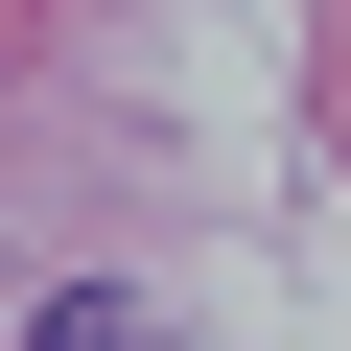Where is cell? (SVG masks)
Segmentation results:
<instances>
[{"instance_id":"obj_1","label":"cell","mask_w":351,"mask_h":351,"mask_svg":"<svg viewBox=\"0 0 351 351\" xmlns=\"http://www.w3.org/2000/svg\"><path fill=\"white\" fill-rule=\"evenodd\" d=\"M24 351H141V328H117L94 281H71V304H24Z\"/></svg>"}]
</instances>
